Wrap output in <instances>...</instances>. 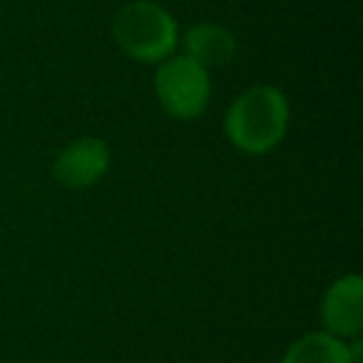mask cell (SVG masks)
Instances as JSON below:
<instances>
[{"instance_id": "cell-1", "label": "cell", "mask_w": 363, "mask_h": 363, "mask_svg": "<svg viewBox=\"0 0 363 363\" xmlns=\"http://www.w3.org/2000/svg\"><path fill=\"white\" fill-rule=\"evenodd\" d=\"M291 107L279 87L254 85L234 97L224 117V135L244 155H269L284 142Z\"/></svg>"}, {"instance_id": "cell-2", "label": "cell", "mask_w": 363, "mask_h": 363, "mask_svg": "<svg viewBox=\"0 0 363 363\" xmlns=\"http://www.w3.org/2000/svg\"><path fill=\"white\" fill-rule=\"evenodd\" d=\"M112 38L117 48L135 62L160 65L174 55L179 28L164 6L155 0H132L112 18Z\"/></svg>"}, {"instance_id": "cell-3", "label": "cell", "mask_w": 363, "mask_h": 363, "mask_svg": "<svg viewBox=\"0 0 363 363\" xmlns=\"http://www.w3.org/2000/svg\"><path fill=\"white\" fill-rule=\"evenodd\" d=\"M155 95L172 120H197L207 112L212 100V77L209 70L187 55H169L157 65Z\"/></svg>"}, {"instance_id": "cell-4", "label": "cell", "mask_w": 363, "mask_h": 363, "mask_svg": "<svg viewBox=\"0 0 363 363\" xmlns=\"http://www.w3.org/2000/svg\"><path fill=\"white\" fill-rule=\"evenodd\" d=\"M110 147L100 137H77L57 152L52 174L67 189H87L110 172Z\"/></svg>"}, {"instance_id": "cell-5", "label": "cell", "mask_w": 363, "mask_h": 363, "mask_svg": "<svg viewBox=\"0 0 363 363\" xmlns=\"http://www.w3.org/2000/svg\"><path fill=\"white\" fill-rule=\"evenodd\" d=\"M323 331L336 338H356L363 331V279L343 274L326 289L321 298Z\"/></svg>"}, {"instance_id": "cell-6", "label": "cell", "mask_w": 363, "mask_h": 363, "mask_svg": "<svg viewBox=\"0 0 363 363\" xmlns=\"http://www.w3.org/2000/svg\"><path fill=\"white\" fill-rule=\"evenodd\" d=\"M182 45H184L182 55H187L209 72L217 67H227L237 55V40L232 30L219 23H194L182 38Z\"/></svg>"}, {"instance_id": "cell-7", "label": "cell", "mask_w": 363, "mask_h": 363, "mask_svg": "<svg viewBox=\"0 0 363 363\" xmlns=\"http://www.w3.org/2000/svg\"><path fill=\"white\" fill-rule=\"evenodd\" d=\"M281 363H353L348 341L331 333L311 331L291 343L284 353Z\"/></svg>"}]
</instances>
